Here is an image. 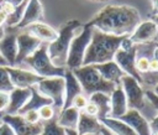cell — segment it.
Masks as SVG:
<instances>
[{
    "instance_id": "49",
    "label": "cell",
    "mask_w": 158,
    "mask_h": 135,
    "mask_svg": "<svg viewBox=\"0 0 158 135\" xmlns=\"http://www.w3.org/2000/svg\"><path fill=\"white\" fill-rule=\"evenodd\" d=\"M1 123H2V120H1V116H0V124H1Z\"/></svg>"
},
{
    "instance_id": "14",
    "label": "cell",
    "mask_w": 158,
    "mask_h": 135,
    "mask_svg": "<svg viewBox=\"0 0 158 135\" xmlns=\"http://www.w3.org/2000/svg\"><path fill=\"white\" fill-rule=\"evenodd\" d=\"M118 119L125 121L137 135H152L149 121L137 109H127V111Z\"/></svg>"
},
{
    "instance_id": "42",
    "label": "cell",
    "mask_w": 158,
    "mask_h": 135,
    "mask_svg": "<svg viewBox=\"0 0 158 135\" xmlns=\"http://www.w3.org/2000/svg\"><path fill=\"white\" fill-rule=\"evenodd\" d=\"M9 1H10V2H12V4H14V5L16 6V5H19L20 2H22L23 0H9Z\"/></svg>"
},
{
    "instance_id": "31",
    "label": "cell",
    "mask_w": 158,
    "mask_h": 135,
    "mask_svg": "<svg viewBox=\"0 0 158 135\" xmlns=\"http://www.w3.org/2000/svg\"><path fill=\"white\" fill-rule=\"evenodd\" d=\"M88 97L84 94V93H80V94H78L73 100H72V105L70 107H74V108H77L79 111H81L84 108H85V105L88 104Z\"/></svg>"
},
{
    "instance_id": "48",
    "label": "cell",
    "mask_w": 158,
    "mask_h": 135,
    "mask_svg": "<svg viewBox=\"0 0 158 135\" xmlns=\"http://www.w3.org/2000/svg\"><path fill=\"white\" fill-rule=\"evenodd\" d=\"M156 42L158 43V35H157V38H156Z\"/></svg>"
},
{
    "instance_id": "27",
    "label": "cell",
    "mask_w": 158,
    "mask_h": 135,
    "mask_svg": "<svg viewBox=\"0 0 158 135\" xmlns=\"http://www.w3.org/2000/svg\"><path fill=\"white\" fill-rule=\"evenodd\" d=\"M38 135H67V133H65L64 128L58 125L57 118H54V119H52L49 121L43 123L42 131Z\"/></svg>"
},
{
    "instance_id": "28",
    "label": "cell",
    "mask_w": 158,
    "mask_h": 135,
    "mask_svg": "<svg viewBox=\"0 0 158 135\" xmlns=\"http://www.w3.org/2000/svg\"><path fill=\"white\" fill-rule=\"evenodd\" d=\"M37 111H38L41 123H46V121H49V120L54 119L56 118V113H57V110L54 109V107L52 104L42 105Z\"/></svg>"
},
{
    "instance_id": "34",
    "label": "cell",
    "mask_w": 158,
    "mask_h": 135,
    "mask_svg": "<svg viewBox=\"0 0 158 135\" xmlns=\"http://www.w3.org/2000/svg\"><path fill=\"white\" fill-rule=\"evenodd\" d=\"M84 113H86L88 115H91V116H96L98 118V108L94 103L91 102H88V104L85 105V108L83 109Z\"/></svg>"
},
{
    "instance_id": "19",
    "label": "cell",
    "mask_w": 158,
    "mask_h": 135,
    "mask_svg": "<svg viewBox=\"0 0 158 135\" xmlns=\"http://www.w3.org/2000/svg\"><path fill=\"white\" fill-rule=\"evenodd\" d=\"M110 105H111V110H110V118H116L118 119L120 116H122L127 109V99L125 95V92L122 89V87L118 84L115 87V89L111 92L110 94Z\"/></svg>"
},
{
    "instance_id": "32",
    "label": "cell",
    "mask_w": 158,
    "mask_h": 135,
    "mask_svg": "<svg viewBox=\"0 0 158 135\" xmlns=\"http://www.w3.org/2000/svg\"><path fill=\"white\" fill-rule=\"evenodd\" d=\"M9 102H10V94L9 92H2L0 90V116L2 114H5L7 107H9Z\"/></svg>"
},
{
    "instance_id": "18",
    "label": "cell",
    "mask_w": 158,
    "mask_h": 135,
    "mask_svg": "<svg viewBox=\"0 0 158 135\" xmlns=\"http://www.w3.org/2000/svg\"><path fill=\"white\" fill-rule=\"evenodd\" d=\"M23 30H26L32 36L37 37L43 43H51L58 36V31L57 30H54L52 26H49V25H47V24H44L42 21L33 22V24L28 25L27 27H25Z\"/></svg>"
},
{
    "instance_id": "11",
    "label": "cell",
    "mask_w": 158,
    "mask_h": 135,
    "mask_svg": "<svg viewBox=\"0 0 158 135\" xmlns=\"http://www.w3.org/2000/svg\"><path fill=\"white\" fill-rule=\"evenodd\" d=\"M6 68L14 88H31L42 79V77L37 76L35 72L25 67L7 66Z\"/></svg>"
},
{
    "instance_id": "30",
    "label": "cell",
    "mask_w": 158,
    "mask_h": 135,
    "mask_svg": "<svg viewBox=\"0 0 158 135\" xmlns=\"http://www.w3.org/2000/svg\"><path fill=\"white\" fill-rule=\"evenodd\" d=\"M21 115H22V118H23L27 123H30V124H38V123H41V120H40V115H38V111H37V110H35V109L26 110V111L21 113Z\"/></svg>"
},
{
    "instance_id": "7",
    "label": "cell",
    "mask_w": 158,
    "mask_h": 135,
    "mask_svg": "<svg viewBox=\"0 0 158 135\" xmlns=\"http://www.w3.org/2000/svg\"><path fill=\"white\" fill-rule=\"evenodd\" d=\"M114 61L125 72V74L133 77L142 84L141 76L136 69V45L132 43L128 36H125L122 40L121 46L114 57Z\"/></svg>"
},
{
    "instance_id": "16",
    "label": "cell",
    "mask_w": 158,
    "mask_h": 135,
    "mask_svg": "<svg viewBox=\"0 0 158 135\" xmlns=\"http://www.w3.org/2000/svg\"><path fill=\"white\" fill-rule=\"evenodd\" d=\"M43 20V7L40 0H28L25 12L22 15L21 21L19 22V25L15 27L17 31L23 30L25 27H27L28 25L33 24V22H38Z\"/></svg>"
},
{
    "instance_id": "37",
    "label": "cell",
    "mask_w": 158,
    "mask_h": 135,
    "mask_svg": "<svg viewBox=\"0 0 158 135\" xmlns=\"http://www.w3.org/2000/svg\"><path fill=\"white\" fill-rule=\"evenodd\" d=\"M152 1V14L158 15V0H151Z\"/></svg>"
},
{
    "instance_id": "41",
    "label": "cell",
    "mask_w": 158,
    "mask_h": 135,
    "mask_svg": "<svg viewBox=\"0 0 158 135\" xmlns=\"http://www.w3.org/2000/svg\"><path fill=\"white\" fill-rule=\"evenodd\" d=\"M0 66H4V67L7 66V63H6V61L4 59V57L1 56V53H0Z\"/></svg>"
},
{
    "instance_id": "22",
    "label": "cell",
    "mask_w": 158,
    "mask_h": 135,
    "mask_svg": "<svg viewBox=\"0 0 158 135\" xmlns=\"http://www.w3.org/2000/svg\"><path fill=\"white\" fill-rule=\"evenodd\" d=\"M94 66L106 81L112 82L116 85L120 84L121 78L125 76V72L117 66V63L115 61H109V62H104V63L94 64Z\"/></svg>"
},
{
    "instance_id": "9",
    "label": "cell",
    "mask_w": 158,
    "mask_h": 135,
    "mask_svg": "<svg viewBox=\"0 0 158 135\" xmlns=\"http://www.w3.org/2000/svg\"><path fill=\"white\" fill-rule=\"evenodd\" d=\"M120 85L122 87V89L125 92L128 109L141 110L146 103L144 90H143L141 83L137 79H135L133 77L125 74L120 81Z\"/></svg>"
},
{
    "instance_id": "8",
    "label": "cell",
    "mask_w": 158,
    "mask_h": 135,
    "mask_svg": "<svg viewBox=\"0 0 158 135\" xmlns=\"http://www.w3.org/2000/svg\"><path fill=\"white\" fill-rule=\"evenodd\" d=\"M37 90L51 99L52 105L59 113L64 105V92H65V82L63 77H49L42 78L36 84Z\"/></svg>"
},
{
    "instance_id": "29",
    "label": "cell",
    "mask_w": 158,
    "mask_h": 135,
    "mask_svg": "<svg viewBox=\"0 0 158 135\" xmlns=\"http://www.w3.org/2000/svg\"><path fill=\"white\" fill-rule=\"evenodd\" d=\"M6 67L0 66V90L11 92L14 89V85L11 83V79H10V76H9V72H7Z\"/></svg>"
},
{
    "instance_id": "36",
    "label": "cell",
    "mask_w": 158,
    "mask_h": 135,
    "mask_svg": "<svg viewBox=\"0 0 158 135\" xmlns=\"http://www.w3.org/2000/svg\"><path fill=\"white\" fill-rule=\"evenodd\" d=\"M149 126H151L152 133H158V114L149 121Z\"/></svg>"
},
{
    "instance_id": "47",
    "label": "cell",
    "mask_w": 158,
    "mask_h": 135,
    "mask_svg": "<svg viewBox=\"0 0 158 135\" xmlns=\"http://www.w3.org/2000/svg\"><path fill=\"white\" fill-rule=\"evenodd\" d=\"M152 135H158V133H152Z\"/></svg>"
},
{
    "instance_id": "33",
    "label": "cell",
    "mask_w": 158,
    "mask_h": 135,
    "mask_svg": "<svg viewBox=\"0 0 158 135\" xmlns=\"http://www.w3.org/2000/svg\"><path fill=\"white\" fill-rule=\"evenodd\" d=\"M144 97L148 99V102L152 104V107L158 110V95L153 93V90H144Z\"/></svg>"
},
{
    "instance_id": "40",
    "label": "cell",
    "mask_w": 158,
    "mask_h": 135,
    "mask_svg": "<svg viewBox=\"0 0 158 135\" xmlns=\"http://www.w3.org/2000/svg\"><path fill=\"white\" fill-rule=\"evenodd\" d=\"M100 134H101V135H114V134H112V133H111V131H110L107 128H105L104 125H102V128H101Z\"/></svg>"
},
{
    "instance_id": "2",
    "label": "cell",
    "mask_w": 158,
    "mask_h": 135,
    "mask_svg": "<svg viewBox=\"0 0 158 135\" xmlns=\"http://www.w3.org/2000/svg\"><path fill=\"white\" fill-rule=\"evenodd\" d=\"M123 38L125 36L109 35L98 28H94L91 33V41L84 54L83 66L100 64L104 62L114 61V57Z\"/></svg>"
},
{
    "instance_id": "15",
    "label": "cell",
    "mask_w": 158,
    "mask_h": 135,
    "mask_svg": "<svg viewBox=\"0 0 158 135\" xmlns=\"http://www.w3.org/2000/svg\"><path fill=\"white\" fill-rule=\"evenodd\" d=\"M5 27V26H4ZM0 53L6 61L7 66H15L16 56H17V43H16V33L11 31L10 27H5V35L0 40Z\"/></svg>"
},
{
    "instance_id": "1",
    "label": "cell",
    "mask_w": 158,
    "mask_h": 135,
    "mask_svg": "<svg viewBox=\"0 0 158 135\" xmlns=\"http://www.w3.org/2000/svg\"><path fill=\"white\" fill-rule=\"evenodd\" d=\"M89 22L105 33L130 36L141 22V14L130 5H106Z\"/></svg>"
},
{
    "instance_id": "24",
    "label": "cell",
    "mask_w": 158,
    "mask_h": 135,
    "mask_svg": "<svg viewBox=\"0 0 158 135\" xmlns=\"http://www.w3.org/2000/svg\"><path fill=\"white\" fill-rule=\"evenodd\" d=\"M89 102L94 103L98 108V119H104L110 116V110H111V105H110V94L102 93V92H96L89 95Z\"/></svg>"
},
{
    "instance_id": "6",
    "label": "cell",
    "mask_w": 158,
    "mask_h": 135,
    "mask_svg": "<svg viewBox=\"0 0 158 135\" xmlns=\"http://www.w3.org/2000/svg\"><path fill=\"white\" fill-rule=\"evenodd\" d=\"M94 27L91 26L90 22H86L80 32L75 35L70 42L69 51H68V57H67V63L65 68L68 69H75L80 66H83V59L84 54L86 52V48L91 41V33H93Z\"/></svg>"
},
{
    "instance_id": "38",
    "label": "cell",
    "mask_w": 158,
    "mask_h": 135,
    "mask_svg": "<svg viewBox=\"0 0 158 135\" xmlns=\"http://www.w3.org/2000/svg\"><path fill=\"white\" fill-rule=\"evenodd\" d=\"M6 19H7V16H6L1 10H0V27H4V26H5Z\"/></svg>"
},
{
    "instance_id": "3",
    "label": "cell",
    "mask_w": 158,
    "mask_h": 135,
    "mask_svg": "<svg viewBox=\"0 0 158 135\" xmlns=\"http://www.w3.org/2000/svg\"><path fill=\"white\" fill-rule=\"evenodd\" d=\"M81 27L83 25L79 20H69L60 26L57 38L53 42L48 43V56L54 66L65 67L70 42L77 32L81 30Z\"/></svg>"
},
{
    "instance_id": "12",
    "label": "cell",
    "mask_w": 158,
    "mask_h": 135,
    "mask_svg": "<svg viewBox=\"0 0 158 135\" xmlns=\"http://www.w3.org/2000/svg\"><path fill=\"white\" fill-rule=\"evenodd\" d=\"M1 120L9 124L16 135H38L43 128V123L30 124L21 114H2Z\"/></svg>"
},
{
    "instance_id": "45",
    "label": "cell",
    "mask_w": 158,
    "mask_h": 135,
    "mask_svg": "<svg viewBox=\"0 0 158 135\" xmlns=\"http://www.w3.org/2000/svg\"><path fill=\"white\" fill-rule=\"evenodd\" d=\"M153 93H156V94L158 95V84H156V85H154V89H153Z\"/></svg>"
},
{
    "instance_id": "39",
    "label": "cell",
    "mask_w": 158,
    "mask_h": 135,
    "mask_svg": "<svg viewBox=\"0 0 158 135\" xmlns=\"http://www.w3.org/2000/svg\"><path fill=\"white\" fill-rule=\"evenodd\" d=\"M67 135H79L75 130H70V129H65ZM88 135H101V134H88Z\"/></svg>"
},
{
    "instance_id": "44",
    "label": "cell",
    "mask_w": 158,
    "mask_h": 135,
    "mask_svg": "<svg viewBox=\"0 0 158 135\" xmlns=\"http://www.w3.org/2000/svg\"><path fill=\"white\" fill-rule=\"evenodd\" d=\"M152 20H153V21L157 24V26H158V15H154V16L152 17Z\"/></svg>"
},
{
    "instance_id": "5",
    "label": "cell",
    "mask_w": 158,
    "mask_h": 135,
    "mask_svg": "<svg viewBox=\"0 0 158 135\" xmlns=\"http://www.w3.org/2000/svg\"><path fill=\"white\" fill-rule=\"evenodd\" d=\"M77 79L79 81L83 93L85 95H90L96 92H102L106 94H111V92L115 89L116 84L112 82L106 81L100 72L95 68L94 64H88V66H80L75 69H72Z\"/></svg>"
},
{
    "instance_id": "35",
    "label": "cell",
    "mask_w": 158,
    "mask_h": 135,
    "mask_svg": "<svg viewBox=\"0 0 158 135\" xmlns=\"http://www.w3.org/2000/svg\"><path fill=\"white\" fill-rule=\"evenodd\" d=\"M0 135H16V134L14 133V130L11 129V126L9 124L2 121L0 124Z\"/></svg>"
},
{
    "instance_id": "25",
    "label": "cell",
    "mask_w": 158,
    "mask_h": 135,
    "mask_svg": "<svg viewBox=\"0 0 158 135\" xmlns=\"http://www.w3.org/2000/svg\"><path fill=\"white\" fill-rule=\"evenodd\" d=\"M100 123L107 128L114 135H137L125 121H122L121 119H116V118H104L100 119Z\"/></svg>"
},
{
    "instance_id": "13",
    "label": "cell",
    "mask_w": 158,
    "mask_h": 135,
    "mask_svg": "<svg viewBox=\"0 0 158 135\" xmlns=\"http://www.w3.org/2000/svg\"><path fill=\"white\" fill-rule=\"evenodd\" d=\"M158 35V26L153 20H146L141 21L133 32L128 36V38L132 41V43H147V42H156Z\"/></svg>"
},
{
    "instance_id": "46",
    "label": "cell",
    "mask_w": 158,
    "mask_h": 135,
    "mask_svg": "<svg viewBox=\"0 0 158 135\" xmlns=\"http://www.w3.org/2000/svg\"><path fill=\"white\" fill-rule=\"evenodd\" d=\"M93 1H100V2H104V1H109V0H93Z\"/></svg>"
},
{
    "instance_id": "21",
    "label": "cell",
    "mask_w": 158,
    "mask_h": 135,
    "mask_svg": "<svg viewBox=\"0 0 158 135\" xmlns=\"http://www.w3.org/2000/svg\"><path fill=\"white\" fill-rule=\"evenodd\" d=\"M102 124L96 116L88 115L83 110L79 113V120L75 131L79 135H88V134H100Z\"/></svg>"
},
{
    "instance_id": "10",
    "label": "cell",
    "mask_w": 158,
    "mask_h": 135,
    "mask_svg": "<svg viewBox=\"0 0 158 135\" xmlns=\"http://www.w3.org/2000/svg\"><path fill=\"white\" fill-rule=\"evenodd\" d=\"M16 43H17V56L15 61V66L20 64L27 57H30L43 42H41L37 37L28 33L26 30H20L16 33Z\"/></svg>"
},
{
    "instance_id": "43",
    "label": "cell",
    "mask_w": 158,
    "mask_h": 135,
    "mask_svg": "<svg viewBox=\"0 0 158 135\" xmlns=\"http://www.w3.org/2000/svg\"><path fill=\"white\" fill-rule=\"evenodd\" d=\"M4 35H5V27H0V40L4 37Z\"/></svg>"
},
{
    "instance_id": "26",
    "label": "cell",
    "mask_w": 158,
    "mask_h": 135,
    "mask_svg": "<svg viewBox=\"0 0 158 135\" xmlns=\"http://www.w3.org/2000/svg\"><path fill=\"white\" fill-rule=\"evenodd\" d=\"M46 104H52L51 99H48L47 97L42 95V94L37 90L36 85H33V87H31V97H30L28 102L25 104V107L21 109V111H20L19 114H21V113H23V111H26V110H30V109L38 110L42 105H46Z\"/></svg>"
},
{
    "instance_id": "17",
    "label": "cell",
    "mask_w": 158,
    "mask_h": 135,
    "mask_svg": "<svg viewBox=\"0 0 158 135\" xmlns=\"http://www.w3.org/2000/svg\"><path fill=\"white\" fill-rule=\"evenodd\" d=\"M9 94L10 102L5 114H19L31 97V88H14Z\"/></svg>"
},
{
    "instance_id": "20",
    "label": "cell",
    "mask_w": 158,
    "mask_h": 135,
    "mask_svg": "<svg viewBox=\"0 0 158 135\" xmlns=\"http://www.w3.org/2000/svg\"><path fill=\"white\" fill-rule=\"evenodd\" d=\"M63 78H64V82H65V92H64V105H63L62 109H65V108L72 105V100L78 94L83 93V89H81V85H80L79 81L77 79V77L72 72V69L65 68Z\"/></svg>"
},
{
    "instance_id": "23",
    "label": "cell",
    "mask_w": 158,
    "mask_h": 135,
    "mask_svg": "<svg viewBox=\"0 0 158 135\" xmlns=\"http://www.w3.org/2000/svg\"><path fill=\"white\" fill-rule=\"evenodd\" d=\"M79 110L74 107H68L65 109H62L57 116V123L59 126L64 129L75 130L79 120Z\"/></svg>"
},
{
    "instance_id": "4",
    "label": "cell",
    "mask_w": 158,
    "mask_h": 135,
    "mask_svg": "<svg viewBox=\"0 0 158 135\" xmlns=\"http://www.w3.org/2000/svg\"><path fill=\"white\" fill-rule=\"evenodd\" d=\"M17 66L28 68L42 78L63 77L65 72V67H57L52 63L48 56V43H42L30 57Z\"/></svg>"
}]
</instances>
